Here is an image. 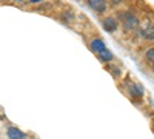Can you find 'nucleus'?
Masks as SVG:
<instances>
[{"label": "nucleus", "instance_id": "4", "mask_svg": "<svg viewBox=\"0 0 154 139\" xmlns=\"http://www.w3.org/2000/svg\"><path fill=\"white\" fill-rule=\"evenodd\" d=\"M6 134H8L9 139H25L26 137V134H25L22 130H19L17 127H9L6 130Z\"/></svg>", "mask_w": 154, "mask_h": 139}, {"label": "nucleus", "instance_id": "11", "mask_svg": "<svg viewBox=\"0 0 154 139\" xmlns=\"http://www.w3.org/2000/svg\"><path fill=\"white\" fill-rule=\"evenodd\" d=\"M111 2H112V3H120L122 0H111Z\"/></svg>", "mask_w": 154, "mask_h": 139}, {"label": "nucleus", "instance_id": "1", "mask_svg": "<svg viewBox=\"0 0 154 139\" xmlns=\"http://www.w3.org/2000/svg\"><path fill=\"white\" fill-rule=\"evenodd\" d=\"M122 16L125 17V20H123V28L125 30L133 31L139 27V19L136 16H133V14H122Z\"/></svg>", "mask_w": 154, "mask_h": 139}, {"label": "nucleus", "instance_id": "8", "mask_svg": "<svg viewBox=\"0 0 154 139\" xmlns=\"http://www.w3.org/2000/svg\"><path fill=\"white\" fill-rule=\"evenodd\" d=\"M131 93L134 94V96H142L143 94V88L140 87V85H131Z\"/></svg>", "mask_w": 154, "mask_h": 139}, {"label": "nucleus", "instance_id": "5", "mask_svg": "<svg viewBox=\"0 0 154 139\" xmlns=\"http://www.w3.org/2000/svg\"><path fill=\"white\" fill-rule=\"evenodd\" d=\"M105 48H106V46H105L103 40H100V39H94V40L91 42V49H93V51H96V53L103 51Z\"/></svg>", "mask_w": 154, "mask_h": 139}, {"label": "nucleus", "instance_id": "9", "mask_svg": "<svg viewBox=\"0 0 154 139\" xmlns=\"http://www.w3.org/2000/svg\"><path fill=\"white\" fill-rule=\"evenodd\" d=\"M145 57H146V60H149V62H152V64H154V48H149L148 49Z\"/></svg>", "mask_w": 154, "mask_h": 139}, {"label": "nucleus", "instance_id": "3", "mask_svg": "<svg viewBox=\"0 0 154 139\" xmlns=\"http://www.w3.org/2000/svg\"><path fill=\"white\" fill-rule=\"evenodd\" d=\"M117 20H116L114 17H106L103 22H102V27H103V30L105 31H108V33H112V31H116L117 30Z\"/></svg>", "mask_w": 154, "mask_h": 139}, {"label": "nucleus", "instance_id": "13", "mask_svg": "<svg viewBox=\"0 0 154 139\" xmlns=\"http://www.w3.org/2000/svg\"><path fill=\"white\" fill-rule=\"evenodd\" d=\"M152 65H154V64H152Z\"/></svg>", "mask_w": 154, "mask_h": 139}, {"label": "nucleus", "instance_id": "7", "mask_svg": "<svg viewBox=\"0 0 154 139\" xmlns=\"http://www.w3.org/2000/svg\"><path fill=\"white\" fill-rule=\"evenodd\" d=\"M99 57H100L102 62H109V60H112V53L108 51V49L105 48L103 51H100V53H99Z\"/></svg>", "mask_w": 154, "mask_h": 139}, {"label": "nucleus", "instance_id": "6", "mask_svg": "<svg viewBox=\"0 0 154 139\" xmlns=\"http://www.w3.org/2000/svg\"><path fill=\"white\" fill-rule=\"evenodd\" d=\"M142 36L145 37V39H148V40H154V27L152 25H149V27H146L142 31Z\"/></svg>", "mask_w": 154, "mask_h": 139}, {"label": "nucleus", "instance_id": "2", "mask_svg": "<svg viewBox=\"0 0 154 139\" xmlns=\"http://www.w3.org/2000/svg\"><path fill=\"white\" fill-rule=\"evenodd\" d=\"M88 5L96 12H105L106 11V0H88Z\"/></svg>", "mask_w": 154, "mask_h": 139}, {"label": "nucleus", "instance_id": "10", "mask_svg": "<svg viewBox=\"0 0 154 139\" xmlns=\"http://www.w3.org/2000/svg\"><path fill=\"white\" fill-rule=\"evenodd\" d=\"M108 70H109V71H112V76H119V74H120L119 68H116V67H108Z\"/></svg>", "mask_w": 154, "mask_h": 139}, {"label": "nucleus", "instance_id": "12", "mask_svg": "<svg viewBox=\"0 0 154 139\" xmlns=\"http://www.w3.org/2000/svg\"><path fill=\"white\" fill-rule=\"evenodd\" d=\"M37 2H42V0H31V3H37Z\"/></svg>", "mask_w": 154, "mask_h": 139}]
</instances>
